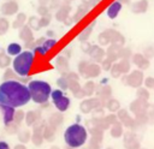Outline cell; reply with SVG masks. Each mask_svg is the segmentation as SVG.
I'll use <instances>...</instances> for the list:
<instances>
[{
    "label": "cell",
    "mask_w": 154,
    "mask_h": 149,
    "mask_svg": "<svg viewBox=\"0 0 154 149\" xmlns=\"http://www.w3.org/2000/svg\"><path fill=\"white\" fill-rule=\"evenodd\" d=\"M0 149H10V147L6 142H0Z\"/></svg>",
    "instance_id": "cell-10"
},
{
    "label": "cell",
    "mask_w": 154,
    "mask_h": 149,
    "mask_svg": "<svg viewBox=\"0 0 154 149\" xmlns=\"http://www.w3.org/2000/svg\"><path fill=\"white\" fill-rule=\"evenodd\" d=\"M31 100L28 87L17 81H5L0 84V105L17 108Z\"/></svg>",
    "instance_id": "cell-1"
},
{
    "label": "cell",
    "mask_w": 154,
    "mask_h": 149,
    "mask_svg": "<svg viewBox=\"0 0 154 149\" xmlns=\"http://www.w3.org/2000/svg\"><path fill=\"white\" fill-rule=\"evenodd\" d=\"M1 106V105H0ZM1 108H2V111H4V123L6 124V125H8L11 121H12V119H13V109L14 108H12V107H6V106H1Z\"/></svg>",
    "instance_id": "cell-8"
},
{
    "label": "cell",
    "mask_w": 154,
    "mask_h": 149,
    "mask_svg": "<svg viewBox=\"0 0 154 149\" xmlns=\"http://www.w3.org/2000/svg\"><path fill=\"white\" fill-rule=\"evenodd\" d=\"M120 10H122V4L119 1H113L108 6V8H107V16H108V18L114 19L118 16V13L120 12Z\"/></svg>",
    "instance_id": "cell-7"
},
{
    "label": "cell",
    "mask_w": 154,
    "mask_h": 149,
    "mask_svg": "<svg viewBox=\"0 0 154 149\" xmlns=\"http://www.w3.org/2000/svg\"><path fill=\"white\" fill-rule=\"evenodd\" d=\"M28 90L30 93L31 100L36 103L46 102L52 93L51 85L43 81H31L28 85Z\"/></svg>",
    "instance_id": "cell-3"
},
{
    "label": "cell",
    "mask_w": 154,
    "mask_h": 149,
    "mask_svg": "<svg viewBox=\"0 0 154 149\" xmlns=\"http://www.w3.org/2000/svg\"><path fill=\"white\" fill-rule=\"evenodd\" d=\"M20 52H22V47L18 43H14L13 42V43H10L7 46V53L10 55H18Z\"/></svg>",
    "instance_id": "cell-9"
},
{
    "label": "cell",
    "mask_w": 154,
    "mask_h": 149,
    "mask_svg": "<svg viewBox=\"0 0 154 149\" xmlns=\"http://www.w3.org/2000/svg\"><path fill=\"white\" fill-rule=\"evenodd\" d=\"M64 139L71 148H79L87 141V131L79 124H73L65 130Z\"/></svg>",
    "instance_id": "cell-2"
},
{
    "label": "cell",
    "mask_w": 154,
    "mask_h": 149,
    "mask_svg": "<svg viewBox=\"0 0 154 149\" xmlns=\"http://www.w3.org/2000/svg\"><path fill=\"white\" fill-rule=\"evenodd\" d=\"M32 62H34V53L25 50V52H20L18 55L14 56L12 66H13V70L16 71L17 74L25 77L29 74L31 66H32Z\"/></svg>",
    "instance_id": "cell-4"
},
{
    "label": "cell",
    "mask_w": 154,
    "mask_h": 149,
    "mask_svg": "<svg viewBox=\"0 0 154 149\" xmlns=\"http://www.w3.org/2000/svg\"><path fill=\"white\" fill-rule=\"evenodd\" d=\"M51 97H52V100L54 102V106L59 111L64 112V111H66L69 108V106H70V99L66 97L61 90H59V89L53 90L51 93Z\"/></svg>",
    "instance_id": "cell-5"
},
{
    "label": "cell",
    "mask_w": 154,
    "mask_h": 149,
    "mask_svg": "<svg viewBox=\"0 0 154 149\" xmlns=\"http://www.w3.org/2000/svg\"><path fill=\"white\" fill-rule=\"evenodd\" d=\"M55 44H57V41H55V40H47V41L43 42L42 46L36 47L34 52H36V53H38V54H41V55H45V54H46L51 48H53Z\"/></svg>",
    "instance_id": "cell-6"
}]
</instances>
